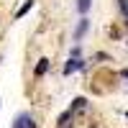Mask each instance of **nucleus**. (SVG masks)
<instances>
[{"label":"nucleus","instance_id":"obj_1","mask_svg":"<svg viewBox=\"0 0 128 128\" xmlns=\"http://www.w3.org/2000/svg\"><path fill=\"white\" fill-rule=\"evenodd\" d=\"M31 126H34V123H31V115L28 113H20L18 120L13 123V128H31Z\"/></svg>","mask_w":128,"mask_h":128},{"label":"nucleus","instance_id":"obj_2","mask_svg":"<svg viewBox=\"0 0 128 128\" xmlns=\"http://www.w3.org/2000/svg\"><path fill=\"white\" fill-rule=\"evenodd\" d=\"M77 69H82V62L80 59H69V64L64 67V74H72V72H77Z\"/></svg>","mask_w":128,"mask_h":128},{"label":"nucleus","instance_id":"obj_3","mask_svg":"<svg viewBox=\"0 0 128 128\" xmlns=\"http://www.w3.org/2000/svg\"><path fill=\"white\" fill-rule=\"evenodd\" d=\"M84 31H87V20L82 18V20H80V26H77V31H74V38H82V36H84Z\"/></svg>","mask_w":128,"mask_h":128},{"label":"nucleus","instance_id":"obj_4","mask_svg":"<svg viewBox=\"0 0 128 128\" xmlns=\"http://www.w3.org/2000/svg\"><path fill=\"white\" fill-rule=\"evenodd\" d=\"M90 5H92V0H77V10H80V13H87Z\"/></svg>","mask_w":128,"mask_h":128},{"label":"nucleus","instance_id":"obj_5","mask_svg":"<svg viewBox=\"0 0 128 128\" xmlns=\"http://www.w3.org/2000/svg\"><path fill=\"white\" fill-rule=\"evenodd\" d=\"M31 5H34V0H26V3H23V8H20L18 13H16V18H23V16L28 13V10H31Z\"/></svg>","mask_w":128,"mask_h":128},{"label":"nucleus","instance_id":"obj_6","mask_svg":"<svg viewBox=\"0 0 128 128\" xmlns=\"http://www.w3.org/2000/svg\"><path fill=\"white\" fill-rule=\"evenodd\" d=\"M46 69H49V59H41V62L36 64V74H44Z\"/></svg>","mask_w":128,"mask_h":128},{"label":"nucleus","instance_id":"obj_7","mask_svg":"<svg viewBox=\"0 0 128 128\" xmlns=\"http://www.w3.org/2000/svg\"><path fill=\"white\" fill-rule=\"evenodd\" d=\"M84 105H87V100H84V98H77V100L72 102V110H82Z\"/></svg>","mask_w":128,"mask_h":128},{"label":"nucleus","instance_id":"obj_8","mask_svg":"<svg viewBox=\"0 0 128 128\" xmlns=\"http://www.w3.org/2000/svg\"><path fill=\"white\" fill-rule=\"evenodd\" d=\"M118 5H120V13L128 18V0H118Z\"/></svg>","mask_w":128,"mask_h":128},{"label":"nucleus","instance_id":"obj_9","mask_svg":"<svg viewBox=\"0 0 128 128\" xmlns=\"http://www.w3.org/2000/svg\"><path fill=\"white\" fill-rule=\"evenodd\" d=\"M123 77H126V80H128V69H126V72H123Z\"/></svg>","mask_w":128,"mask_h":128},{"label":"nucleus","instance_id":"obj_10","mask_svg":"<svg viewBox=\"0 0 128 128\" xmlns=\"http://www.w3.org/2000/svg\"><path fill=\"white\" fill-rule=\"evenodd\" d=\"M126 118H128V113H126Z\"/></svg>","mask_w":128,"mask_h":128},{"label":"nucleus","instance_id":"obj_11","mask_svg":"<svg viewBox=\"0 0 128 128\" xmlns=\"http://www.w3.org/2000/svg\"><path fill=\"white\" fill-rule=\"evenodd\" d=\"M64 128H69V126H64Z\"/></svg>","mask_w":128,"mask_h":128}]
</instances>
